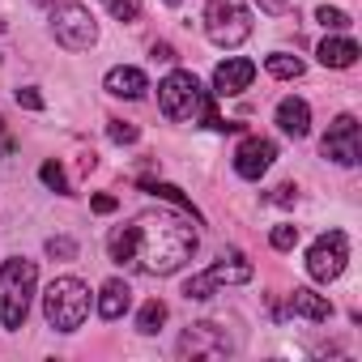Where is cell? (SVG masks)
<instances>
[{"instance_id": "7", "label": "cell", "mask_w": 362, "mask_h": 362, "mask_svg": "<svg viewBox=\"0 0 362 362\" xmlns=\"http://www.w3.org/2000/svg\"><path fill=\"white\" fill-rule=\"evenodd\" d=\"M345 260H349V239H345V230H328V235H320V239L311 243V252H307V273H311V281H337V277L345 273Z\"/></svg>"}, {"instance_id": "20", "label": "cell", "mask_w": 362, "mask_h": 362, "mask_svg": "<svg viewBox=\"0 0 362 362\" xmlns=\"http://www.w3.org/2000/svg\"><path fill=\"white\" fill-rule=\"evenodd\" d=\"M39 179H43L47 188H56L60 197H73V184H69V175H64L60 162H43V166H39Z\"/></svg>"}, {"instance_id": "31", "label": "cell", "mask_w": 362, "mask_h": 362, "mask_svg": "<svg viewBox=\"0 0 362 362\" xmlns=\"http://www.w3.org/2000/svg\"><path fill=\"white\" fill-rule=\"evenodd\" d=\"M256 5H260L264 13H286V9H290V0H256Z\"/></svg>"}, {"instance_id": "25", "label": "cell", "mask_w": 362, "mask_h": 362, "mask_svg": "<svg viewBox=\"0 0 362 362\" xmlns=\"http://www.w3.org/2000/svg\"><path fill=\"white\" fill-rule=\"evenodd\" d=\"M315 18H320V26H324V30H345V26H349V13H341V9H328V5H324Z\"/></svg>"}, {"instance_id": "2", "label": "cell", "mask_w": 362, "mask_h": 362, "mask_svg": "<svg viewBox=\"0 0 362 362\" xmlns=\"http://www.w3.org/2000/svg\"><path fill=\"white\" fill-rule=\"evenodd\" d=\"M158 107H162V115L175 119V124H184V119H205V128H214V132H235V128H239V124H226V119L218 115V107H214V98L205 94V86H201L192 73H184V69H175V73L158 86Z\"/></svg>"}, {"instance_id": "10", "label": "cell", "mask_w": 362, "mask_h": 362, "mask_svg": "<svg viewBox=\"0 0 362 362\" xmlns=\"http://www.w3.org/2000/svg\"><path fill=\"white\" fill-rule=\"evenodd\" d=\"M252 81H256V64L243 60V56H230V60H222V64L214 69V94H218V98H235V94H243Z\"/></svg>"}, {"instance_id": "23", "label": "cell", "mask_w": 362, "mask_h": 362, "mask_svg": "<svg viewBox=\"0 0 362 362\" xmlns=\"http://www.w3.org/2000/svg\"><path fill=\"white\" fill-rule=\"evenodd\" d=\"M269 243H273L277 252H290V247L298 243V226H290V222H281V226H273V235H269Z\"/></svg>"}, {"instance_id": "27", "label": "cell", "mask_w": 362, "mask_h": 362, "mask_svg": "<svg viewBox=\"0 0 362 362\" xmlns=\"http://www.w3.org/2000/svg\"><path fill=\"white\" fill-rule=\"evenodd\" d=\"M269 201H273V205H294V201H298V188H294V184H281V188L269 192Z\"/></svg>"}, {"instance_id": "30", "label": "cell", "mask_w": 362, "mask_h": 362, "mask_svg": "<svg viewBox=\"0 0 362 362\" xmlns=\"http://www.w3.org/2000/svg\"><path fill=\"white\" fill-rule=\"evenodd\" d=\"M115 205H119V201H115V197H107V192H103V197H94V214H115Z\"/></svg>"}, {"instance_id": "26", "label": "cell", "mask_w": 362, "mask_h": 362, "mask_svg": "<svg viewBox=\"0 0 362 362\" xmlns=\"http://www.w3.org/2000/svg\"><path fill=\"white\" fill-rule=\"evenodd\" d=\"M47 256L73 260V256H77V243H73V239H64V235H56V239H47Z\"/></svg>"}, {"instance_id": "9", "label": "cell", "mask_w": 362, "mask_h": 362, "mask_svg": "<svg viewBox=\"0 0 362 362\" xmlns=\"http://www.w3.org/2000/svg\"><path fill=\"white\" fill-rule=\"evenodd\" d=\"M179 354H184V358H226L230 341H226V332L218 324L201 320V324H192L184 337H179Z\"/></svg>"}, {"instance_id": "32", "label": "cell", "mask_w": 362, "mask_h": 362, "mask_svg": "<svg viewBox=\"0 0 362 362\" xmlns=\"http://www.w3.org/2000/svg\"><path fill=\"white\" fill-rule=\"evenodd\" d=\"M153 60H175V47L170 43H153Z\"/></svg>"}, {"instance_id": "14", "label": "cell", "mask_w": 362, "mask_h": 362, "mask_svg": "<svg viewBox=\"0 0 362 362\" xmlns=\"http://www.w3.org/2000/svg\"><path fill=\"white\" fill-rule=\"evenodd\" d=\"M290 315H303V320H315V324H324V320L332 315V303H328V298H320L315 290L298 286V290L290 294Z\"/></svg>"}, {"instance_id": "11", "label": "cell", "mask_w": 362, "mask_h": 362, "mask_svg": "<svg viewBox=\"0 0 362 362\" xmlns=\"http://www.w3.org/2000/svg\"><path fill=\"white\" fill-rule=\"evenodd\" d=\"M273 158H277V145H273L269 136H247V141L235 149V170H239L243 179H260V175L273 166Z\"/></svg>"}, {"instance_id": "1", "label": "cell", "mask_w": 362, "mask_h": 362, "mask_svg": "<svg viewBox=\"0 0 362 362\" xmlns=\"http://www.w3.org/2000/svg\"><path fill=\"white\" fill-rule=\"evenodd\" d=\"M107 252L119 269H136V273H153V277H170L179 273L192 252H197V226L192 214H166V209H145L136 214L128 226L111 230Z\"/></svg>"}, {"instance_id": "4", "label": "cell", "mask_w": 362, "mask_h": 362, "mask_svg": "<svg viewBox=\"0 0 362 362\" xmlns=\"http://www.w3.org/2000/svg\"><path fill=\"white\" fill-rule=\"evenodd\" d=\"M43 315L56 332H77L90 315V286L77 277H56L43 294Z\"/></svg>"}, {"instance_id": "29", "label": "cell", "mask_w": 362, "mask_h": 362, "mask_svg": "<svg viewBox=\"0 0 362 362\" xmlns=\"http://www.w3.org/2000/svg\"><path fill=\"white\" fill-rule=\"evenodd\" d=\"M18 103H22L26 111H43V98H39V94H35L30 86H26V90H18Z\"/></svg>"}, {"instance_id": "12", "label": "cell", "mask_w": 362, "mask_h": 362, "mask_svg": "<svg viewBox=\"0 0 362 362\" xmlns=\"http://www.w3.org/2000/svg\"><path fill=\"white\" fill-rule=\"evenodd\" d=\"M277 124H281L286 136L303 141V136L311 132V107H307L303 98H281V103H277Z\"/></svg>"}, {"instance_id": "5", "label": "cell", "mask_w": 362, "mask_h": 362, "mask_svg": "<svg viewBox=\"0 0 362 362\" xmlns=\"http://www.w3.org/2000/svg\"><path fill=\"white\" fill-rule=\"evenodd\" d=\"M205 35L218 47H239L252 35V13L243 0H209L205 9Z\"/></svg>"}, {"instance_id": "24", "label": "cell", "mask_w": 362, "mask_h": 362, "mask_svg": "<svg viewBox=\"0 0 362 362\" xmlns=\"http://www.w3.org/2000/svg\"><path fill=\"white\" fill-rule=\"evenodd\" d=\"M107 9H111V18H115V22H136L141 0H107Z\"/></svg>"}, {"instance_id": "6", "label": "cell", "mask_w": 362, "mask_h": 362, "mask_svg": "<svg viewBox=\"0 0 362 362\" xmlns=\"http://www.w3.org/2000/svg\"><path fill=\"white\" fill-rule=\"evenodd\" d=\"M52 35L64 52H86L94 47L98 39V26H94V13L86 5H77V0H64V5L52 9Z\"/></svg>"}, {"instance_id": "22", "label": "cell", "mask_w": 362, "mask_h": 362, "mask_svg": "<svg viewBox=\"0 0 362 362\" xmlns=\"http://www.w3.org/2000/svg\"><path fill=\"white\" fill-rule=\"evenodd\" d=\"M111 128H107V136L115 141V145H132L141 132H136V124H128V119H107Z\"/></svg>"}, {"instance_id": "17", "label": "cell", "mask_w": 362, "mask_h": 362, "mask_svg": "<svg viewBox=\"0 0 362 362\" xmlns=\"http://www.w3.org/2000/svg\"><path fill=\"white\" fill-rule=\"evenodd\" d=\"M358 60V43L354 39H324L320 43V64L328 69H349Z\"/></svg>"}, {"instance_id": "8", "label": "cell", "mask_w": 362, "mask_h": 362, "mask_svg": "<svg viewBox=\"0 0 362 362\" xmlns=\"http://www.w3.org/2000/svg\"><path fill=\"white\" fill-rule=\"evenodd\" d=\"M320 149H324V158H332L337 166H354V162H358V153H362V132H358V119H354L349 111H345V115H337V119L328 124V132H324Z\"/></svg>"}, {"instance_id": "13", "label": "cell", "mask_w": 362, "mask_h": 362, "mask_svg": "<svg viewBox=\"0 0 362 362\" xmlns=\"http://www.w3.org/2000/svg\"><path fill=\"white\" fill-rule=\"evenodd\" d=\"M145 90H149V81H145V73L141 69H111L107 73V94H115V98H145Z\"/></svg>"}, {"instance_id": "3", "label": "cell", "mask_w": 362, "mask_h": 362, "mask_svg": "<svg viewBox=\"0 0 362 362\" xmlns=\"http://www.w3.org/2000/svg\"><path fill=\"white\" fill-rule=\"evenodd\" d=\"M39 281V264L26 256H13L0 264V328H22L30 311V294Z\"/></svg>"}, {"instance_id": "21", "label": "cell", "mask_w": 362, "mask_h": 362, "mask_svg": "<svg viewBox=\"0 0 362 362\" xmlns=\"http://www.w3.org/2000/svg\"><path fill=\"white\" fill-rule=\"evenodd\" d=\"M214 277L209 273H197V277H188L184 281V298H197V303H205V298H214Z\"/></svg>"}, {"instance_id": "19", "label": "cell", "mask_w": 362, "mask_h": 362, "mask_svg": "<svg viewBox=\"0 0 362 362\" xmlns=\"http://www.w3.org/2000/svg\"><path fill=\"white\" fill-rule=\"evenodd\" d=\"M162 324H166V303L149 298V303L141 307V315H136V332H158Z\"/></svg>"}, {"instance_id": "28", "label": "cell", "mask_w": 362, "mask_h": 362, "mask_svg": "<svg viewBox=\"0 0 362 362\" xmlns=\"http://www.w3.org/2000/svg\"><path fill=\"white\" fill-rule=\"evenodd\" d=\"M18 149V141H13V132H9V124H5V115H0V158H9Z\"/></svg>"}, {"instance_id": "33", "label": "cell", "mask_w": 362, "mask_h": 362, "mask_svg": "<svg viewBox=\"0 0 362 362\" xmlns=\"http://www.w3.org/2000/svg\"><path fill=\"white\" fill-rule=\"evenodd\" d=\"M166 5H179V0H166Z\"/></svg>"}, {"instance_id": "16", "label": "cell", "mask_w": 362, "mask_h": 362, "mask_svg": "<svg viewBox=\"0 0 362 362\" xmlns=\"http://www.w3.org/2000/svg\"><path fill=\"white\" fill-rule=\"evenodd\" d=\"M128 303H132L128 281H107V286L98 290V315H103V320H119V315L128 311Z\"/></svg>"}, {"instance_id": "18", "label": "cell", "mask_w": 362, "mask_h": 362, "mask_svg": "<svg viewBox=\"0 0 362 362\" xmlns=\"http://www.w3.org/2000/svg\"><path fill=\"white\" fill-rule=\"evenodd\" d=\"M264 69H269L277 81H298V77H303V60H298V56H286V52H273V56L264 60Z\"/></svg>"}, {"instance_id": "15", "label": "cell", "mask_w": 362, "mask_h": 362, "mask_svg": "<svg viewBox=\"0 0 362 362\" xmlns=\"http://www.w3.org/2000/svg\"><path fill=\"white\" fill-rule=\"evenodd\" d=\"M209 277H214V286H243V281H252V264L239 256V252H230V256H222L218 264H209Z\"/></svg>"}]
</instances>
